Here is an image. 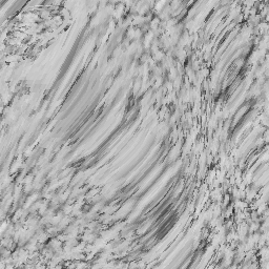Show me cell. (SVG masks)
<instances>
[]
</instances>
